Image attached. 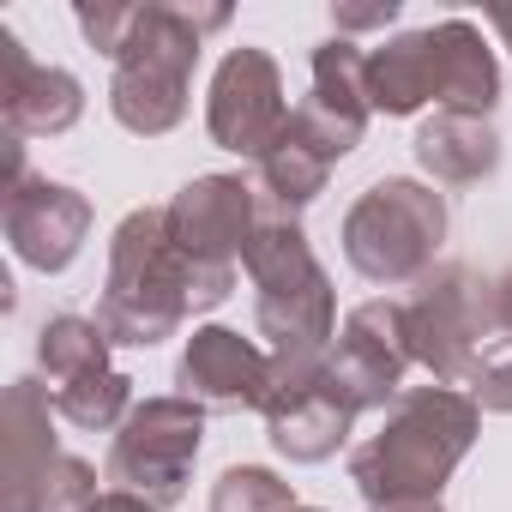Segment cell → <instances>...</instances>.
<instances>
[{"label":"cell","mask_w":512,"mask_h":512,"mask_svg":"<svg viewBox=\"0 0 512 512\" xmlns=\"http://www.w3.org/2000/svg\"><path fill=\"white\" fill-rule=\"evenodd\" d=\"M235 296V278L193 266L169 235V205H139L109 241V278L97 296V326L109 344L151 350L181 332L187 314H211Z\"/></svg>","instance_id":"6da1fadb"},{"label":"cell","mask_w":512,"mask_h":512,"mask_svg":"<svg viewBox=\"0 0 512 512\" xmlns=\"http://www.w3.org/2000/svg\"><path fill=\"white\" fill-rule=\"evenodd\" d=\"M482 410L458 386H404L386 410L380 428L350 452V482L368 506H416L440 500L464 452L476 446Z\"/></svg>","instance_id":"7a4b0ae2"},{"label":"cell","mask_w":512,"mask_h":512,"mask_svg":"<svg viewBox=\"0 0 512 512\" xmlns=\"http://www.w3.org/2000/svg\"><path fill=\"white\" fill-rule=\"evenodd\" d=\"M229 25V7H175V0H133V31L109 61V115L139 133L163 139L187 121V91L205 37Z\"/></svg>","instance_id":"3957f363"},{"label":"cell","mask_w":512,"mask_h":512,"mask_svg":"<svg viewBox=\"0 0 512 512\" xmlns=\"http://www.w3.org/2000/svg\"><path fill=\"white\" fill-rule=\"evenodd\" d=\"M241 266H247V284H253V326L272 344V356H332L338 296H332L326 266L308 247V229L290 211L266 205Z\"/></svg>","instance_id":"277c9868"},{"label":"cell","mask_w":512,"mask_h":512,"mask_svg":"<svg viewBox=\"0 0 512 512\" xmlns=\"http://www.w3.org/2000/svg\"><path fill=\"white\" fill-rule=\"evenodd\" d=\"M446 241V199L428 181L386 175L344 211V260L356 278L398 290L434 272V253Z\"/></svg>","instance_id":"5b68a950"},{"label":"cell","mask_w":512,"mask_h":512,"mask_svg":"<svg viewBox=\"0 0 512 512\" xmlns=\"http://www.w3.org/2000/svg\"><path fill=\"white\" fill-rule=\"evenodd\" d=\"M404 332L410 356L440 380V386H470L482 356L506 338L494 314V278H482L464 260H440L404 302Z\"/></svg>","instance_id":"8992f818"},{"label":"cell","mask_w":512,"mask_h":512,"mask_svg":"<svg viewBox=\"0 0 512 512\" xmlns=\"http://www.w3.org/2000/svg\"><path fill=\"white\" fill-rule=\"evenodd\" d=\"M199 440H205V410L193 398H181V392L145 398L115 428L109 458H103V482L121 488V494L151 500L157 512H169V506L187 500V476H193Z\"/></svg>","instance_id":"52a82bcc"},{"label":"cell","mask_w":512,"mask_h":512,"mask_svg":"<svg viewBox=\"0 0 512 512\" xmlns=\"http://www.w3.org/2000/svg\"><path fill=\"white\" fill-rule=\"evenodd\" d=\"M290 103H284V73L266 49H229L211 73V97H205V133L211 145L235 151V157H253L260 163L278 133L290 127Z\"/></svg>","instance_id":"ba28073f"},{"label":"cell","mask_w":512,"mask_h":512,"mask_svg":"<svg viewBox=\"0 0 512 512\" xmlns=\"http://www.w3.org/2000/svg\"><path fill=\"white\" fill-rule=\"evenodd\" d=\"M356 428L350 398L326 380V356H272L266 434L290 464H326Z\"/></svg>","instance_id":"9c48e42d"},{"label":"cell","mask_w":512,"mask_h":512,"mask_svg":"<svg viewBox=\"0 0 512 512\" xmlns=\"http://www.w3.org/2000/svg\"><path fill=\"white\" fill-rule=\"evenodd\" d=\"M410 362L416 356H410V332H404V302L374 296V302L344 314V326L332 338V356H326V380L362 416V410H386L404 392Z\"/></svg>","instance_id":"30bf717a"},{"label":"cell","mask_w":512,"mask_h":512,"mask_svg":"<svg viewBox=\"0 0 512 512\" xmlns=\"http://www.w3.org/2000/svg\"><path fill=\"white\" fill-rule=\"evenodd\" d=\"M266 217L260 187H247L241 175H193L175 199H169V235L193 266L235 278V266L247 260V241Z\"/></svg>","instance_id":"8fae6325"},{"label":"cell","mask_w":512,"mask_h":512,"mask_svg":"<svg viewBox=\"0 0 512 512\" xmlns=\"http://www.w3.org/2000/svg\"><path fill=\"white\" fill-rule=\"evenodd\" d=\"M175 386L181 398H193L199 410L235 416V410H260L272 398V350H260L253 338L229 332V326H199L175 362Z\"/></svg>","instance_id":"7c38bea8"},{"label":"cell","mask_w":512,"mask_h":512,"mask_svg":"<svg viewBox=\"0 0 512 512\" xmlns=\"http://www.w3.org/2000/svg\"><path fill=\"white\" fill-rule=\"evenodd\" d=\"M91 235V199L67 181H49V175H25L19 187H7V241L13 253L55 278L79 260V247Z\"/></svg>","instance_id":"4fadbf2b"},{"label":"cell","mask_w":512,"mask_h":512,"mask_svg":"<svg viewBox=\"0 0 512 512\" xmlns=\"http://www.w3.org/2000/svg\"><path fill=\"white\" fill-rule=\"evenodd\" d=\"M0 115H7V133H19V139H55L67 127H79L85 85L67 67L31 61L13 31H0Z\"/></svg>","instance_id":"5bb4252c"},{"label":"cell","mask_w":512,"mask_h":512,"mask_svg":"<svg viewBox=\"0 0 512 512\" xmlns=\"http://www.w3.org/2000/svg\"><path fill=\"white\" fill-rule=\"evenodd\" d=\"M428 55H434V103L452 115H494L500 103V67L494 49L470 19H440L428 25Z\"/></svg>","instance_id":"9a60e30c"},{"label":"cell","mask_w":512,"mask_h":512,"mask_svg":"<svg viewBox=\"0 0 512 512\" xmlns=\"http://www.w3.org/2000/svg\"><path fill=\"white\" fill-rule=\"evenodd\" d=\"M49 410H55L49 386H37V380H13L7 386V410H0V428H7V458H0V482L7 488H0V512H19L25 494L37 488V476L61 458Z\"/></svg>","instance_id":"2e32d148"},{"label":"cell","mask_w":512,"mask_h":512,"mask_svg":"<svg viewBox=\"0 0 512 512\" xmlns=\"http://www.w3.org/2000/svg\"><path fill=\"white\" fill-rule=\"evenodd\" d=\"M416 163L446 181V187H476L500 169V133L488 115H452L440 109L434 121L416 127Z\"/></svg>","instance_id":"e0dca14e"},{"label":"cell","mask_w":512,"mask_h":512,"mask_svg":"<svg viewBox=\"0 0 512 512\" xmlns=\"http://www.w3.org/2000/svg\"><path fill=\"white\" fill-rule=\"evenodd\" d=\"M368 103H374V115H416L422 103H434L428 31H404V37L368 49Z\"/></svg>","instance_id":"ac0fdd59"},{"label":"cell","mask_w":512,"mask_h":512,"mask_svg":"<svg viewBox=\"0 0 512 512\" xmlns=\"http://www.w3.org/2000/svg\"><path fill=\"white\" fill-rule=\"evenodd\" d=\"M326 175H332V163L308 145V139H296L290 127L278 133V145L260 157V199L272 205V211H302V205H314L320 193H326Z\"/></svg>","instance_id":"d6986e66"},{"label":"cell","mask_w":512,"mask_h":512,"mask_svg":"<svg viewBox=\"0 0 512 512\" xmlns=\"http://www.w3.org/2000/svg\"><path fill=\"white\" fill-rule=\"evenodd\" d=\"M109 350H115V344H109L103 326L85 320V314H55V320L37 332V362H43V374H49V392H55V386H73V380H85V374L115 368Z\"/></svg>","instance_id":"ffe728a7"},{"label":"cell","mask_w":512,"mask_h":512,"mask_svg":"<svg viewBox=\"0 0 512 512\" xmlns=\"http://www.w3.org/2000/svg\"><path fill=\"white\" fill-rule=\"evenodd\" d=\"M308 97L338 109V115H350V121H368L374 115V103H368V55L350 37L320 43L314 49V91Z\"/></svg>","instance_id":"44dd1931"},{"label":"cell","mask_w":512,"mask_h":512,"mask_svg":"<svg viewBox=\"0 0 512 512\" xmlns=\"http://www.w3.org/2000/svg\"><path fill=\"white\" fill-rule=\"evenodd\" d=\"M55 416H67L85 434H109L133 416V380L121 368H103V374L73 380V386H55Z\"/></svg>","instance_id":"7402d4cb"},{"label":"cell","mask_w":512,"mask_h":512,"mask_svg":"<svg viewBox=\"0 0 512 512\" xmlns=\"http://www.w3.org/2000/svg\"><path fill=\"white\" fill-rule=\"evenodd\" d=\"M211 512H296V494L266 464H229L211 482Z\"/></svg>","instance_id":"603a6c76"},{"label":"cell","mask_w":512,"mask_h":512,"mask_svg":"<svg viewBox=\"0 0 512 512\" xmlns=\"http://www.w3.org/2000/svg\"><path fill=\"white\" fill-rule=\"evenodd\" d=\"M97 470L85 464V458H73V452H61L43 476H37V488L25 494V506L19 512H97Z\"/></svg>","instance_id":"cb8c5ba5"},{"label":"cell","mask_w":512,"mask_h":512,"mask_svg":"<svg viewBox=\"0 0 512 512\" xmlns=\"http://www.w3.org/2000/svg\"><path fill=\"white\" fill-rule=\"evenodd\" d=\"M73 19H79L85 43H91L97 55H109V61H115V55H121V43H127V31H133V0H97V7L85 0Z\"/></svg>","instance_id":"d4e9b609"},{"label":"cell","mask_w":512,"mask_h":512,"mask_svg":"<svg viewBox=\"0 0 512 512\" xmlns=\"http://www.w3.org/2000/svg\"><path fill=\"white\" fill-rule=\"evenodd\" d=\"M470 398H476V410L512 416V338H500V344L482 356V368L470 374Z\"/></svg>","instance_id":"484cf974"},{"label":"cell","mask_w":512,"mask_h":512,"mask_svg":"<svg viewBox=\"0 0 512 512\" xmlns=\"http://www.w3.org/2000/svg\"><path fill=\"white\" fill-rule=\"evenodd\" d=\"M398 13H404L398 0H374V7H344V0H338V7H332V19H338V37H344V31H386Z\"/></svg>","instance_id":"4316f807"},{"label":"cell","mask_w":512,"mask_h":512,"mask_svg":"<svg viewBox=\"0 0 512 512\" xmlns=\"http://www.w3.org/2000/svg\"><path fill=\"white\" fill-rule=\"evenodd\" d=\"M97 512H157L151 500H139V494H121V488H103V500H97Z\"/></svg>","instance_id":"83f0119b"},{"label":"cell","mask_w":512,"mask_h":512,"mask_svg":"<svg viewBox=\"0 0 512 512\" xmlns=\"http://www.w3.org/2000/svg\"><path fill=\"white\" fill-rule=\"evenodd\" d=\"M494 314H500V332L512 338V266L494 278Z\"/></svg>","instance_id":"f1b7e54d"},{"label":"cell","mask_w":512,"mask_h":512,"mask_svg":"<svg viewBox=\"0 0 512 512\" xmlns=\"http://www.w3.org/2000/svg\"><path fill=\"white\" fill-rule=\"evenodd\" d=\"M488 25H494V31H500V43L512 49V7H494V13H488Z\"/></svg>","instance_id":"f546056e"},{"label":"cell","mask_w":512,"mask_h":512,"mask_svg":"<svg viewBox=\"0 0 512 512\" xmlns=\"http://www.w3.org/2000/svg\"><path fill=\"white\" fill-rule=\"evenodd\" d=\"M368 512H446L440 500H416V506H368Z\"/></svg>","instance_id":"4dcf8cb0"},{"label":"cell","mask_w":512,"mask_h":512,"mask_svg":"<svg viewBox=\"0 0 512 512\" xmlns=\"http://www.w3.org/2000/svg\"><path fill=\"white\" fill-rule=\"evenodd\" d=\"M296 512H326V506H296Z\"/></svg>","instance_id":"1f68e13d"}]
</instances>
